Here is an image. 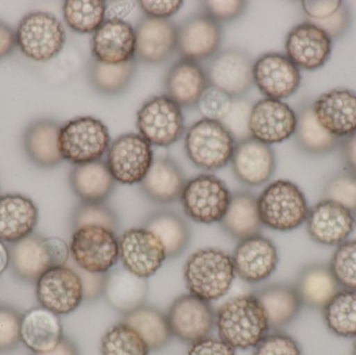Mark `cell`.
Returning a JSON list of instances; mask_svg holds the SVG:
<instances>
[{
  "instance_id": "6da1fadb",
  "label": "cell",
  "mask_w": 356,
  "mask_h": 355,
  "mask_svg": "<svg viewBox=\"0 0 356 355\" xmlns=\"http://www.w3.org/2000/svg\"><path fill=\"white\" fill-rule=\"evenodd\" d=\"M219 339L236 350L257 347L269 333L263 306L253 294L232 298L216 313Z\"/></svg>"
},
{
  "instance_id": "7a4b0ae2",
  "label": "cell",
  "mask_w": 356,
  "mask_h": 355,
  "mask_svg": "<svg viewBox=\"0 0 356 355\" xmlns=\"http://www.w3.org/2000/svg\"><path fill=\"white\" fill-rule=\"evenodd\" d=\"M232 256L219 248H202L191 254L184 267L188 293L207 302L221 299L236 279Z\"/></svg>"
},
{
  "instance_id": "3957f363",
  "label": "cell",
  "mask_w": 356,
  "mask_h": 355,
  "mask_svg": "<svg viewBox=\"0 0 356 355\" xmlns=\"http://www.w3.org/2000/svg\"><path fill=\"white\" fill-rule=\"evenodd\" d=\"M8 250L13 274L26 283H35L46 271L65 266L70 260V247L64 240L37 233L10 244Z\"/></svg>"
},
{
  "instance_id": "277c9868",
  "label": "cell",
  "mask_w": 356,
  "mask_h": 355,
  "mask_svg": "<svg viewBox=\"0 0 356 355\" xmlns=\"http://www.w3.org/2000/svg\"><path fill=\"white\" fill-rule=\"evenodd\" d=\"M264 226L276 231H291L307 221L309 208L298 185L286 179L273 181L257 197Z\"/></svg>"
},
{
  "instance_id": "5b68a950",
  "label": "cell",
  "mask_w": 356,
  "mask_h": 355,
  "mask_svg": "<svg viewBox=\"0 0 356 355\" xmlns=\"http://www.w3.org/2000/svg\"><path fill=\"white\" fill-rule=\"evenodd\" d=\"M236 144L223 123L203 118L195 122L184 137L188 160L204 171H217L227 166Z\"/></svg>"
},
{
  "instance_id": "8992f818",
  "label": "cell",
  "mask_w": 356,
  "mask_h": 355,
  "mask_svg": "<svg viewBox=\"0 0 356 355\" xmlns=\"http://www.w3.org/2000/svg\"><path fill=\"white\" fill-rule=\"evenodd\" d=\"M111 145L108 127L99 119L81 117L60 127L58 147L64 160L74 165L102 160Z\"/></svg>"
},
{
  "instance_id": "52a82bcc",
  "label": "cell",
  "mask_w": 356,
  "mask_h": 355,
  "mask_svg": "<svg viewBox=\"0 0 356 355\" xmlns=\"http://www.w3.org/2000/svg\"><path fill=\"white\" fill-rule=\"evenodd\" d=\"M232 193L213 174H199L186 181L179 200L186 217L200 224L220 223L229 206Z\"/></svg>"
},
{
  "instance_id": "ba28073f",
  "label": "cell",
  "mask_w": 356,
  "mask_h": 355,
  "mask_svg": "<svg viewBox=\"0 0 356 355\" xmlns=\"http://www.w3.org/2000/svg\"><path fill=\"white\" fill-rule=\"evenodd\" d=\"M67 35L60 21L49 13L26 15L16 29V43L23 54L35 62H47L58 56Z\"/></svg>"
},
{
  "instance_id": "9c48e42d",
  "label": "cell",
  "mask_w": 356,
  "mask_h": 355,
  "mask_svg": "<svg viewBox=\"0 0 356 355\" xmlns=\"http://www.w3.org/2000/svg\"><path fill=\"white\" fill-rule=\"evenodd\" d=\"M69 247L71 262L88 272L108 274L119 263V238L104 227L73 231Z\"/></svg>"
},
{
  "instance_id": "30bf717a",
  "label": "cell",
  "mask_w": 356,
  "mask_h": 355,
  "mask_svg": "<svg viewBox=\"0 0 356 355\" xmlns=\"http://www.w3.org/2000/svg\"><path fill=\"white\" fill-rule=\"evenodd\" d=\"M139 135L156 147H170L184 133L181 108L167 95L154 96L137 113Z\"/></svg>"
},
{
  "instance_id": "8fae6325",
  "label": "cell",
  "mask_w": 356,
  "mask_h": 355,
  "mask_svg": "<svg viewBox=\"0 0 356 355\" xmlns=\"http://www.w3.org/2000/svg\"><path fill=\"white\" fill-rule=\"evenodd\" d=\"M152 145L139 133H124L111 143L106 165L116 183H141L154 163Z\"/></svg>"
},
{
  "instance_id": "7c38bea8",
  "label": "cell",
  "mask_w": 356,
  "mask_h": 355,
  "mask_svg": "<svg viewBox=\"0 0 356 355\" xmlns=\"http://www.w3.org/2000/svg\"><path fill=\"white\" fill-rule=\"evenodd\" d=\"M35 297L40 306L58 316L75 312L85 302L81 279L69 262L49 269L35 281Z\"/></svg>"
},
{
  "instance_id": "4fadbf2b",
  "label": "cell",
  "mask_w": 356,
  "mask_h": 355,
  "mask_svg": "<svg viewBox=\"0 0 356 355\" xmlns=\"http://www.w3.org/2000/svg\"><path fill=\"white\" fill-rule=\"evenodd\" d=\"M166 260L160 240L144 227L127 229L119 237V262L140 279L154 276Z\"/></svg>"
},
{
  "instance_id": "5bb4252c",
  "label": "cell",
  "mask_w": 356,
  "mask_h": 355,
  "mask_svg": "<svg viewBox=\"0 0 356 355\" xmlns=\"http://www.w3.org/2000/svg\"><path fill=\"white\" fill-rule=\"evenodd\" d=\"M253 60L244 50H222L209 60L205 68L209 85L240 99L250 91L253 83Z\"/></svg>"
},
{
  "instance_id": "9a60e30c",
  "label": "cell",
  "mask_w": 356,
  "mask_h": 355,
  "mask_svg": "<svg viewBox=\"0 0 356 355\" xmlns=\"http://www.w3.org/2000/svg\"><path fill=\"white\" fill-rule=\"evenodd\" d=\"M167 318L173 337L190 345L209 337L216 327V313L211 302L190 293L172 302Z\"/></svg>"
},
{
  "instance_id": "2e32d148",
  "label": "cell",
  "mask_w": 356,
  "mask_h": 355,
  "mask_svg": "<svg viewBox=\"0 0 356 355\" xmlns=\"http://www.w3.org/2000/svg\"><path fill=\"white\" fill-rule=\"evenodd\" d=\"M296 127V113L282 100L264 98L251 106L249 133L261 143H282L295 135Z\"/></svg>"
},
{
  "instance_id": "e0dca14e",
  "label": "cell",
  "mask_w": 356,
  "mask_h": 355,
  "mask_svg": "<svg viewBox=\"0 0 356 355\" xmlns=\"http://www.w3.org/2000/svg\"><path fill=\"white\" fill-rule=\"evenodd\" d=\"M253 83L266 97L282 101L300 87V69L284 54L268 52L253 63Z\"/></svg>"
},
{
  "instance_id": "ac0fdd59",
  "label": "cell",
  "mask_w": 356,
  "mask_h": 355,
  "mask_svg": "<svg viewBox=\"0 0 356 355\" xmlns=\"http://www.w3.org/2000/svg\"><path fill=\"white\" fill-rule=\"evenodd\" d=\"M232 258L236 276L250 285L267 281L280 263L275 244L261 235L238 241Z\"/></svg>"
},
{
  "instance_id": "d6986e66",
  "label": "cell",
  "mask_w": 356,
  "mask_h": 355,
  "mask_svg": "<svg viewBox=\"0 0 356 355\" xmlns=\"http://www.w3.org/2000/svg\"><path fill=\"white\" fill-rule=\"evenodd\" d=\"M307 231L319 245L337 246L344 243L355 231V214L332 200L324 199L309 208Z\"/></svg>"
},
{
  "instance_id": "ffe728a7",
  "label": "cell",
  "mask_w": 356,
  "mask_h": 355,
  "mask_svg": "<svg viewBox=\"0 0 356 355\" xmlns=\"http://www.w3.org/2000/svg\"><path fill=\"white\" fill-rule=\"evenodd\" d=\"M332 38L315 23L296 25L286 35V56L298 68L313 71L330 60Z\"/></svg>"
},
{
  "instance_id": "44dd1931",
  "label": "cell",
  "mask_w": 356,
  "mask_h": 355,
  "mask_svg": "<svg viewBox=\"0 0 356 355\" xmlns=\"http://www.w3.org/2000/svg\"><path fill=\"white\" fill-rule=\"evenodd\" d=\"M221 43V24L207 15H195L177 27L180 58L197 63L209 60L219 52Z\"/></svg>"
},
{
  "instance_id": "7402d4cb",
  "label": "cell",
  "mask_w": 356,
  "mask_h": 355,
  "mask_svg": "<svg viewBox=\"0 0 356 355\" xmlns=\"http://www.w3.org/2000/svg\"><path fill=\"white\" fill-rule=\"evenodd\" d=\"M136 31V60L160 65L177 51V26L169 19L143 17Z\"/></svg>"
},
{
  "instance_id": "603a6c76",
  "label": "cell",
  "mask_w": 356,
  "mask_h": 355,
  "mask_svg": "<svg viewBox=\"0 0 356 355\" xmlns=\"http://www.w3.org/2000/svg\"><path fill=\"white\" fill-rule=\"evenodd\" d=\"M230 163L236 179L249 187L265 185L276 169L275 154L271 146L252 137L236 142Z\"/></svg>"
},
{
  "instance_id": "cb8c5ba5",
  "label": "cell",
  "mask_w": 356,
  "mask_h": 355,
  "mask_svg": "<svg viewBox=\"0 0 356 355\" xmlns=\"http://www.w3.org/2000/svg\"><path fill=\"white\" fill-rule=\"evenodd\" d=\"M93 58L108 65H120L136 58V31L124 20L106 19L92 38Z\"/></svg>"
},
{
  "instance_id": "d4e9b609",
  "label": "cell",
  "mask_w": 356,
  "mask_h": 355,
  "mask_svg": "<svg viewBox=\"0 0 356 355\" xmlns=\"http://www.w3.org/2000/svg\"><path fill=\"white\" fill-rule=\"evenodd\" d=\"M318 122L336 138L356 133V93L348 89H334L322 94L313 104Z\"/></svg>"
},
{
  "instance_id": "484cf974",
  "label": "cell",
  "mask_w": 356,
  "mask_h": 355,
  "mask_svg": "<svg viewBox=\"0 0 356 355\" xmlns=\"http://www.w3.org/2000/svg\"><path fill=\"white\" fill-rule=\"evenodd\" d=\"M39 210L31 198L21 194L0 195V241L14 244L33 233Z\"/></svg>"
},
{
  "instance_id": "4316f807",
  "label": "cell",
  "mask_w": 356,
  "mask_h": 355,
  "mask_svg": "<svg viewBox=\"0 0 356 355\" xmlns=\"http://www.w3.org/2000/svg\"><path fill=\"white\" fill-rule=\"evenodd\" d=\"M20 336L21 343L31 354L50 352L65 337L60 316L42 306L23 313Z\"/></svg>"
},
{
  "instance_id": "83f0119b",
  "label": "cell",
  "mask_w": 356,
  "mask_h": 355,
  "mask_svg": "<svg viewBox=\"0 0 356 355\" xmlns=\"http://www.w3.org/2000/svg\"><path fill=\"white\" fill-rule=\"evenodd\" d=\"M205 69L199 63L180 58L167 72L165 79L166 95L180 108H194L209 87Z\"/></svg>"
},
{
  "instance_id": "f1b7e54d",
  "label": "cell",
  "mask_w": 356,
  "mask_h": 355,
  "mask_svg": "<svg viewBox=\"0 0 356 355\" xmlns=\"http://www.w3.org/2000/svg\"><path fill=\"white\" fill-rule=\"evenodd\" d=\"M148 292L147 279H140L122 265L115 267L106 275L104 298L113 310L123 316L144 306Z\"/></svg>"
},
{
  "instance_id": "f546056e",
  "label": "cell",
  "mask_w": 356,
  "mask_h": 355,
  "mask_svg": "<svg viewBox=\"0 0 356 355\" xmlns=\"http://www.w3.org/2000/svg\"><path fill=\"white\" fill-rule=\"evenodd\" d=\"M184 185L186 179L177 163L164 156L154 158L140 187L150 201L169 204L179 199Z\"/></svg>"
},
{
  "instance_id": "4dcf8cb0",
  "label": "cell",
  "mask_w": 356,
  "mask_h": 355,
  "mask_svg": "<svg viewBox=\"0 0 356 355\" xmlns=\"http://www.w3.org/2000/svg\"><path fill=\"white\" fill-rule=\"evenodd\" d=\"M301 304L314 310H323L342 290L330 266L316 263L299 272L294 286Z\"/></svg>"
},
{
  "instance_id": "1f68e13d",
  "label": "cell",
  "mask_w": 356,
  "mask_h": 355,
  "mask_svg": "<svg viewBox=\"0 0 356 355\" xmlns=\"http://www.w3.org/2000/svg\"><path fill=\"white\" fill-rule=\"evenodd\" d=\"M71 189L81 202L100 204L114 192V177L106 162L99 160L87 164L75 165L69 175Z\"/></svg>"
},
{
  "instance_id": "d6a6232c",
  "label": "cell",
  "mask_w": 356,
  "mask_h": 355,
  "mask_svg": "<svg viewBox=\"0 0 356 355\" xmlns=\"http://www.w3.org/2000/svg\"><path fill=\"white\" fill-rule=\"evenodd\" d=\"M252 294L265 311L270 329L274 331L291 324L303 306L295 288L282 283L264 286Z\"/></svg>"
},
{
  "instance_id": "836d02e7",
  "label": "cell",
  "mask_w": 356,
  "mask_h": 355,
  "mask_svg": "<svg viewBox=\"0 0 356 355\" xmlns=\"http://www.w3.org/2000/svg\"><path fill=\"white\" fill-rule=\"evenodd\" d=\"M60 125L51 120H41L29 125L23 138L29 160L40 168H54L64 160L58 147Z\"/></svg>"
},
{
  "instance_id": "e575fe53",
  "label": "cell",
  "mask_w": 356,
  "mask_h": 355,
  "mask_svg": "<svg viewBox=\"0 0 356 355\" xmlns=\"http://www.w3.org/2000/svg\"><path fill=\"white\" fill-rule=\"evenodd\" d=\"M220 226L238 241L261 235L264 225L259 218L257 198L246 191L232 194L229 206L220 221Z\"/></svg>"
},
{
  "instance_id": "d590c367",
  "label": "cell",
  "mask_w": 356,
  "mask_h": 355,
  "mask_svg": "<svg viewBox=\"0 0 356 355\" xmlns=\"http://www.w3.org/2000/svg\"><path fill=\"white\" fill-rule=\"evenodd\" d=\"M143 227L160 240L168 260L179 256L190 244V226L173 210H160L152 213L144 221Z\"/></svg>"
},
{
  "instance_id": "8d00e7d4",
  "label": "cell",
  "mask_w": 356,
  "mask_h": 355,
  "mask_svg": "<svg viewBox=\"0 0 356 355\" xmlns=\"http://www.w3.org/2000/svg\"><path fill=\"white\" fill-rule=\"evenodd\" d=\"M123 322L133 327L147 344L150 352H158L170 343L173 335L167 315L156 306H140L123 316Z\"/></svg>"
},
{
  "instance_id": "74e56055",
  "label": "cell",
  "mask_w": 356,
  "mask_h": 355,
  "mask_svg": "<svg viewBox=\"0 0 356 355\" xmlns=\"http://www.w3.org/2000/svg\"><path fill=\"white\" fill-rule=\"evenodd\" d=\"M136 62L108 65L92 58L88 64V77L92 87L106 96H117L127 91L136 73Z\"/></svg>"
},
{
  "instance_id": "f35d334b",
  "label": "cell",
  "mask_w": 356,
  "mask_h": 355,
  "mask_svg": "<svg viewBox=\"0 0 356 355\" xmlns=\"http://www.w3.org/2000/svg\"><path fill=\"white\" fill-rule=\"evenodd\" d=\"M322 312L330 333L346 339H356V291L341 290Z\"/></svg>"
},
{
  "instance_id": "ab89813d",
  "label": "cell",
  "mask_w": 356,
  "mask_h": 355,
  "mask_svg": "<svg viewBox=\"0 0 356 355\" xmlns=\"http://www.w3.org/2000/svg\"><path fill=\"white\" fill-rule=\"evenodd\" d=\"M67 25L75 33H95L106 19L104 0H67L63 4Z\"/></svg>"
},
{
  "instance_id": "60d3db41",
  "label": "cell",
  "mask_w": 356,
  "mask_h": 355,
  "mask_svg": "<svg viewBox=\"0 0 356 355\" xmlns=\"http://www.w3.org/2000/svg\"><path fill=\"white\" fill-rule=\"evenodd\" d=\"M295 135L301 148L313 154H326L338 143V138L327 133L318 122L313 106H305L299 113Z\"/></svg>"
},
{
  "instance_id": "b9f144b4",
  "label": "cell",
  "mask_w": 356,
  "mask_h": 355,
  "mask_svg": "<svg viewBox=\"0 0 356 355\" xmlns=\"http://www.w3.org/2000/svg\"><path fill=\"white\" fill-rule=\"evenodd\" d=\"M100 352L102 355H149L150 349L133 327L121 321L102 336Z\"/></svg>"
},
{
  "instance_id": "7bdbcfd3",
  "label": "cell",
  "mask_w": 356,
  "mask_h": 355,
  "mask_svg": "<svg viewBox=\"0 0 356 355\" xmlns=\"http://www.w3.org/2000/svg\"><path fill=\"white\" fill-rule=\"evenodd\" d=\"M119 218L113 208L104 202L88 204L81 202L71 215V226L73 231L87 226H99L117 233Z\"/></svg>"
},
{
  "instance_id": "ee69618b",
  "label": "cell",
  "mask_w": 356,
  "mask_h": 355,
  "mask_svg": "<svg viewBox=\"0 0 356 355\" xmlns=\"http://www.w3.org/2000/svg\"><path fill=\"white\" fill-rule=\"evenodd\" d=\"M328 266L342 289L356 291V240L339 245Z\"/></svg>"
},
{
  "instance_id": "f6af8a7d",
  "label": "cell",
  "mask_w": 356,
  "mask_h": 355,
  "mask_svg": "<svg viewBox=\"0 0 356 355\" xmlns=\"http://www.w3.org/2000/svg\"><path fill=\"white\" fill-rule=\"evenodd\" d=\"M234 98L218 88L209 85L199 98L197 108L203 119L223 122L232 112Z\"/></svg>"
},
{
  "instance_id": "bcb514c9",
  "label": "cell",
  "mask_w": 356,
  "mask_h": 355,
  "mask_svg": "<svg viewBox=\"0 0 356 355\" xmlns=\"http://www.w3.org/2000/svg\"><path fill=\"white\" fill-rule=\"evenodd\" d=\"M325 199L341 204L355 214L356 212V175L340 173L334 175L324 188Z\"/></svg>"
},
{
  "instance_id": "7dc6e473",
  "label": "cell",
  "mask_w": 356,
  "mask_h": 355,
  "mask_svg": "<svg viewBox=\"0 0 356 355\" xmlns=\"http://www.w3.org/2000/svg\"><path fill=\"white\" fill-rule=\"evenodd\" d=\"M21 319L14 306L0 304V354H10L20 345Z\"/></svg>"
},
{
  "instance_id": "c3c4849f",
  "label": "cell",
  "mask_w": 356,
  "mask_h": 355,
  "mask_svg": "<svg viewBox=\"0 0 356 355\" xmlns=\"http://www.w3.org/2000/svg\"><path fill=\"white\" fill-rule=\"evenodd\" d=\"M253 355H302V350L294 338L275 331L257 344Z\"/></svg>"
},
{
  "instance_id": "681fc988",
  "label": "cell",
  "mask_w": 356,
  "mask_h": 355,
  "mask_svg": "<svg viewBox=\"0 0 356 355\" xmlns=\"http://www.w3.org/2000/svg\"><path fill=\"white\" fill-rule=\"evenodd\" d=\"M201 4L204 14L220 24L236 20L247 8V2L243 0H207L201 2Z\"/></svg>"
},
{
  "instance_id": "f907efd6",
  "label": "cell",
  "mask_w": 356,
  "mask_h": 355,
  "mask_svg": "<svg viewBox=\"0 0 356 355\" xmlns=\"http://www.w3.org/2000/svg\"><path fill=\"white\" fill-rule=\"evenodd\" d=\"M245 104H240L238 99H234L232 112L222 122L232 133L236 142L242 141L250 137L248 131V119L251 108L244 106Z\"/></svg>"
},
{
  "instance_id": "816d5d0a",
  "label": "cell",
  "mask_w": 356,
  "mask_h": 355,
  "mask_svg": "<svg viewBox=\"0 0 356 355\" xmlns=\"http://www.w3.org/2000/svg\"><path fill=\"white\" fill-rule=\"evenodd\" d=\"M71 266L75 269L79 279H81V285L83 289V299L87 302H93L99 299L104 295V289H106V275L99 274V273L88 272L75 266L70 260H69Z\"/></svg>"
},
{
  "instance_id": "f5cc1de1",
  "label": "cell",
  "mask_w": 356,
  "mask_h": 355,
  "mask_svg": "<svg viewBox=\"0 0 356 355\" xmlns=\"http://www.w3.org/2000/svg\"><path fill=\"white\" fill-rule=\"evenodd\" d=\"M146 17L156 19H169L179 12L184 6L181 0H141L138 1Z\"/></svg>"
},
{
  "instance_id": "db71d44e",
  "label": "cell",
  "mask_w": 356,
  "mask_h": 355,
  "mask_svg": "<svg viewBox=\"0 0 356 355\" xmlns=\"http://www.w3.org/2000/svg\"><path fill=\"white\" fill-rule=\"evenodd\" d=\"M186 355H236V349L221 339L207 337L191 344Z\"/></svg>"
},
{
  "instance_id": "11a10c76",
  "label": "cell",
  "mask_w": 356,
  "mask_h": 355,
  "mask_svg": "<svg viewBox=\"0 0 356 355\" xmlns=\"http://www.w3.org/2000/svg\"><path fill=\"white\" fill-rule=\"evenodd\" d=\"M307 16L317 21L325 20L334 16L343 6L340 0H305L301 2Z\"/></svg>"
},
{
  "instance_id": "9f6ffc18",
  "label": "cell",
  "mask_w": 356,
  "mask_h": 355,
  "mask_svg": "<svg viewBox=\"0 0 356 355\" xmlns=\"http://www.w3.org/2000/svg\"><path fill=\"white\" fill-rule=\"evenodd\" d=\"M342 10L343 6L334 16L330 17V18L325 19V20L318 21V22L323 23H315V24L323 28L330 37H337V35H340V33L344 31L347 25V12H343Z\"/></svg>"
},
{
  "instance_id": "6f0895ef",
  "label": "cell",
  "mask_w": 356,
  "mask_h": 355,
  "mask_svg": "<svg viewBox=\"0 0 356 355\" xmlns=\"http://www.w3.org/2000/svg\"><path fill=\"white\" fill-rule=\"evenodd\" d=\"M16 45V33L12 27L0 21V60L12 53Z\"/></svg>"
},
{
  "instance_id": "680465c9",
  "label": "cell",
  "mask_w": 356,
  "mask_h": 355,
  "mask_svg": "<svg viewBox=\"0 0 356 355\" xmlns=\"http://www.w3.org/2000/svg\"><path fill=\"white\" fill-rule=\"evenodd\" d=\"M137 3V1H112L110 6L106 3V19L123 20L135 8Z\"/></svg>"
},
{
  "instance_id": "91938a15",
  "label": "cell",
  "mask_w": 356,
  "mask_h": 355,
  "mask_svg": "<svg viewBox=\"0 0 356 355\" xmlns=\"http://www.w3.org/2000/svg\"><path fill=\"white\" fill-rule=\"evenodd\" d=\"M31 355H81L76 344L65 336L62 341L48 352L44 354H31Z\"/></svg>"
},
{
  "instance_id": "94428289",
  "label": "cell",
  "mask_w": 356,
  "mask_h": 355,
  "mask_svg": "<svg viewBox=\"0 0 356 355\" xmlns=\"http://www.w3.org/2000/svg\"><path fill=\"white\" fill-rule=\"evenodd\" d=\"M344 158L350 172L356 175V133L345 142Z\"/></svg>"
},
{
  "instance_id": "6125c7cd",
  "label": "cell",
  "mask_w": 356,
  "mask_h": 355,
  "mask_svg": "<svg viewBox=\"0 0 356 355\" xmlns=\"http://www.w3.org/2000/svg\"><path fill=\"white\" fill-rule=\"evenodd\" d=\"M10 268V250L6 243L0 241V276Z\"/></svg>"
},
{
  "instance_id": "be15d7a7",
  "label": "cell",
  "mask_w": 356,
  "mask_h": 355,
  "mask_svg": "<svg viewBox=\"0 0 356 355\" xmlns=\"http://www.w3.org/2000/svg\"><path fill=\"white\" fill-rule=\"evenodd\" d=\"M353 355H356V341H355V346H353Z\"/></svg>"
},
{
  "instance_id": "e7e4bbea",
  "label": "cell",
  "mask_w": 356,
  "mask_h": 355,
  "mask_svg": "<svg viewBox=\"0 0 356 355\" xmlns=\"http://www.w3.org/2000/svg\"><path fill=\"white\" fill-rule=\"evenodd\" d=\"M355 225H356V212L355 213Z\"/></svg>"
}]
</instances>
